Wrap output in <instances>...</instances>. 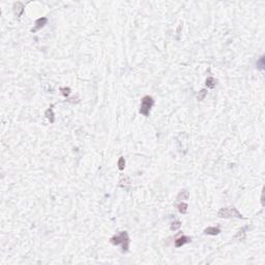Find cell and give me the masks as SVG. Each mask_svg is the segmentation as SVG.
Masks as SVG:
<instances>
[{
    "label": "cell",
    "mask_w": 265,
    "mask_h": 265,
    "mask_svg": "<svg viewBox=\"0 0 265 265\" xmlns=\"http://www.w3.org/2000/svg\"><path fill=\"white\" fill-rule=\"evenodd\" d=\"M110 240H111V244H114V246H119L120 244L122 246V252L126 253L128 251L130 240L126 231H120L119 233L115 234Z\"/></svg>",
    "instance_id": "1"
},
{
    "label": "cell",
    "mask_w": 265,
    "mask_h": 265,
    "mask_svg": "<svg viewBox=\"0 0 265 265\" xmlns=\"http://www.w3.org/2000/svg\"><path fill=\"white\" fill-rule=\"evenodd\" d=\"M154 105V100L151 98V96H149V95H146V96H144L143 98H142V100H141V107H140V110H139V112H140L142 115H144V116H149V114H150V110H151V108L153 107Z\"/></svg>",
    "instance_id": "2"
},
{
    "label": "cell",
    "mask_w": 265,
    "mask_h": 265,
    "mask_svg": "<svg viewBox=\"0 0 265 265\" xmlns=\"http://www.w3.org/2000/svg\"><path fill=\"white\" fill-rule=\"evenodd\" d=\"M217 215L219 217L224 219H230V217H238V219H244L242 214L235 208V207H229V208H222L217 212Z\"/></svg>",
    "instance_id": "3"
},
{
    "label": "cell",
    "mask_w": 265,
    "mask_h": 265,
    "mask_svg": "<svg viewBox=\"0 0 265 265\" xmlns=\"http://www.w3.org/2000/svg\"><path fill=\"white\" fill-rule=\"evenodd\" d=\"M191 240H192V238H191V237L182 235V236H180V237H178L175 240V246H176V248H181V246H184L185 244H189V242H191Z\"/></svg>",
    "instance_id": "4"
},
{
    "label": "cell",
    "mask_w": 265,
    "mask_h": 265,
    "mask_svg": "<svg viewBox=\"0 0 265 265\" xmlns=\"http://www.w3.org/2000/svg\"><path fill=\"white\" fill-rule=\"evenodd\" d=\"M47 23H48V19H47V18H45V17L39 18V19H37L36 21H35V27L33 28L31 31H32V32H36L37 30H39L41 28H43Z\"/></svg>",
    "instance_id": "5"
},
{
    "label": "cell",
    "mask_w": 265,
    "mask_h": 265,
    "mask_svg": "<svg viewBox=\"0 0 265 265\" xmlns=\"http://www.w3.org/2000/svg\"><path fill=\"white\" fill-rule=\"evenodd\" d=\"M221 233V229L217 227H208L204 230V234L206 235H217Z\"/></svg>",
    "instance_id": "6"
},
{
    "label": "cell",
    "mask_w": 265,
    "mask_h": 265,
    "mask_svg": "<svg viewBox=\"0 0 265 265\" xmlns=\"http://www.w3.org/2000/svg\"><path fill=\"white\" fill-rule=\"evenodd\" d=\"M14 11H15V15H16L18 18L21 16V14L24 11V4L21 2H17L14 4Z\"/></svg>",
    "instance_id": "7"
},
{
    "label": "cell",
    "mask_w": 265,
    "mask_h": 265,
    "mask_svg": "<svg viewBox=\"0 0 265 265\" xmlns=\"http://www.w3.org/2000/svg\"><path fill=\"white\" fill-rule=\"evenodd\" d=\"M45 116L49 119L51 123H53V122L55 121L54 112H53V108H52V107H51V108H49V109H47L46 112H45Z\"/></svg>",
    "instance_id": "8"
},
{
    "label": "cell",
    "mask_w": 265,
    "mask_h": 265,
    "mask_svg": "<svg viewBox=\"0 0 265 265\" xmlns=\"http://www.w3.org/2000/svg\"><path fill=\"white\" fill-rule=\"evenodd\" d=\"M189 193L187 189H183L181 192L179 193L178 196H177V200H189Z\"/></svg>",
    "instance_id": "9"
},
{
    "label": "cell",
    "mask_w": 265,
    "mask_h": 265,
    "mask_svg": "<svg viewBox=\"0 0 265 265\" xmlns=\"http://www.w3.org/2000/svg\"><path fill=\"white\" fill-rule=\"evenodd\" d=\"M246 227L240 229V230L237 232V234L234 236V238L237 239V240H242V239H244V238H246Z\"/></svg>",
    "instance_id": "10"
},
{
    "label": "cell",
    "mask_w": 265,
    "mask_h": 265,
    "mask_svg": "<svg viewBox=\"0 0 265 265\" xmlns=\"http://www.w3.org/2000/svg\"><path fill=\"white\" fill-rule=\"evenodd\" d=\"M216 84V80L214 78H212V77H208V78L206 79V86L208 87V88H213L214 86H215Z\"/></svg>",
    "instance_id": "11"
},
{
    "label": "cell",
    "mask_w": 265,
    "mask_h": 265,
    "mask_svg": "<svg viewBox=\"0 0 265 265\" xmlns=\"http://www.w3.org/2000/svg\"><path fill=\"white\" fill-rule=\"evenodd\" d=\"M177 208H178L179 212L182 214H185L187 212V203H179L178 205H177Z\"/></svg>",
    "instance_id": "12"
},
{
    "label": "cell",
    "mask_w": 265,
    "mask_h": 265,
    "mask_svg": "<svg viewBox=\"0 0 265 265\" xmlns=\"http://www.w3.org/2000/svg\"><path fill=\"white\" fill-rule=\"evenodd\" d=\"M117 165H118V169L119 170H123L125 167V161H124V157H120L118 160V163H117Z\"/></svg>",
    "instance_id": "13"
},
{
    "label": "cell",
    "mask_w": 265,
    "mask_h": 265,
    "mask_svg": "<svg viewBox=\"0 0 265 265\" xmlns=\"http://www.w3.org/2000/svg\"><path fill=\"white\" fill-rule=\"evenodd\" d=\"M180 227H181V223L179 222V221H175V222H173L171 224L170 229L172 231H175V230H177V229H179Z\"/></svg>",
    "instance_id": "14"
},
{
    "label": "cell",
    "mask_w": 265,
    "mask_h": 265,
    "mask_svg": "<svg viewBox=\"0 0 265 265\" xmlns=\"http://www.w3.org/2000/svg\"><path fill=\"white\" fill-rule=\"evenodd\" d=\"M257 68H259V70H264V57H261L259 60L257 61Z\"/></svg>",
    "instance_id": "15"
},
{
    "label": "cell",
    "mask_w": 265,
    "mask_h": 265,
    "mask_svg": "<svg viewBox=\"0 0 265 265\" xmlns=\"http://www.w3.org/2000/svg\"><path fill=\"white\" fill-rule=\"evenodd\" d=\"M206 94H207V91H206L205 89H202L200 92H199V94H198V96H197L198 100H203L204 98H205Z\"/></svg>",
    "instance_id": "16"
},
{
    "label": "cell",
    "mask_w": 265,
    "mask_h": 265,
    "mask_svg": "<svg viewBox=\"0 0 265 265\" xmlns=\"http://www.w3.org/2000/svg\"><path fill=\"white\" fill-rule=\"evenodd\" d=\"M60 90L62 91V94L64 95L65 98H68V95H70V88H66V87H62V88H60Z\"/></svg>",
    "instance_id": "17"
}]
</instances>
